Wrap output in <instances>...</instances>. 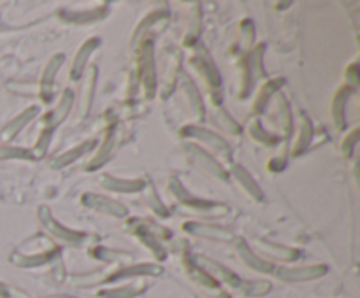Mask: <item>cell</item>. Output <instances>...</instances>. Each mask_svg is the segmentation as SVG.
<instances>
[{"label": "cell", "instance_id": "1", "mask_svg": "<svg viewBox=\"0 0 360 298\" xmlns=\"http://www.w3.org/2000/svg\"><path fill=\"white\" fill-rule=\"evenodd\" d=\"M169 191L173 193L174 198L180 202V209L188 214H199V216H208V217H222L229 212V207L225 203L211 202V200H202L197 196L192 195L183 182L178 177H171L169 181Z\"/></svg>", "mask_w": 360, "mask_h": 298}, {"label": "cell", "instance_id": "2", "mask_svg": "<svg viewBox=\"0 0 360 298\" xmlns=\"http://www.w3.org/2000/svg\"><path fill=\"white\" fill-rule=\"evenodd\" d=\"M37 214H39L41 224H43L48 231H50L51 237L58 238V241L64 242V244H67V245H71V248H79V245H83V244H86L88 241H92V237H88V235L83 233V231L71 230V228L64 226L60 221L55 219L53 212H51V209L48 205H41L39 212Z\"/></svg>", "mask_w": 360, "mask_h": 298}, {"label": "cell", "instance_id": "3", "mask_svg": "<svg viewBox=\"0 0 360 298\" xmlns=\"http://www.w3.org/2000/svg\"><path fill=\"white\" fill-rule=\"evenodd\" d=\"M36 242H41L39 251L34 252H18L15 251L11 255V263L16 266H23V269H34V266L46 265V263L53 262L55 258L60 256V248L53 244L44 235H36Z\"/></svg>", "mask_w": 360, "mask_h": 298}, {"label": "cell", "instance_id": "4", "mask_svg": "<svg viewBox=\"0 0 360 298\" xmlns=\"http://www.w3.org/2000/svg\"><path fill=\"white\" fill-rule=\"evenodd\" d=\"M138 79L145 88V97L153 98L156 91L155 58H153V42L145 41L138 49Z\"/></svg>", "mask_w": 360, "mask_h": 298}, {"label": "cell", "instance_id": "5", "mask_svg": "<svg viewBox=\"0 0 360 298\" xmlns=\"http://www.w3.org/2000/svg\"><path fill=\"white\" fill-rule=\"evenodd\" d=\"M264 49L265 46H257L253 51L248 53L246 60H244V74H243V86H241V98H246L250 95L251 88H253L255 77L264 74V67H262V60H264Z\"/></svg>", "mask_w": 360, "mask_h": 298}, {"label": "cell", "instance_id": "6", "mask_svg": "<svg viewBox=\"0 0 360 298\" xmlns=\"http://www.w3.org/2000/svg\"><path fill=\"white\" fill-rule=\"evenodd\" d=\"M81 203L85 207H88V209L107 214V216L118 217V219H124V217L128 216V209L124 203L107 198L104 195H97V193H85L81 196Z\"/></svg>", "mask_w": 360, "mask_h": 298}, {"label": "cell", "instance_id": "7", "mask_svg": "<svg viewBox=\"0 0 360 298\" xmlns=\"http://www.w3.org/2000/svg\"><path fill=\"white\" fill-rule=\"evenodd\" d=\"M185 151H187L188 156H190L192 160H194L195 163L202 168V170H206L208 174H211L213 177H216V179L229 181V172H227L225 168L220 165L218 160H215L211 154L206 153L202 147L195 146V144H185Z\"/></svg>", "mask_w": 360, "mask_h": 298}, {"label": "cell", "instance_id": "8", "mask_svg": "<svg viewBox=\"0 0 360 298\" xmlns=\"http://www.w3.org/2000/svg\"><path fill=\"white\" fill-rule=\"evenodd\" d=\"M181 135L183 137H190V139H197L201 142L208 144L211 149H215L216 153H220L222 156L229 158L230 156V144L227 142L223 137L216 135V133L209 132V130L202 128V126H195V125H188L181 128Z\"/></svg>", "mask_w": 360, "mask_h": 298}, {"label": "cell", "instance_id": "9", "mask_svg": "<svg viewBox=\"0 0 360 298\" xmlns=\"http://www.w3.org/2000/svg\"><path fill=\"white\" fill-rule=\"evenodd\" d=\"M192 262H194L197 266H201L206 273H209V276H211L215 280H218V283H225L232 287H239L241 283H243L237 273H234L232 270H229L227 266L220 265V263L215 262V259L206 258V256H194Z\"/></svg>", "mask_w": 360, "mask_h": 298}, {"label": "cell", "instance_id": "10", "mask_svg": "<svg viewBox=\"0 0 360 298\" xmlns=\"http://www.w3.org/2000/svg\"><path fill=\"white\" fill-rule=\"evenodd\" d=\"M328 272L327 265H309V266H299V269H286V266H279L274 269L276 276L281 280H288V283H300V280H313L318 277H324Z\"/></svg>", "mask_w": 360, "mask_h": 298}, {"label": "cell", "instance_id": "11", "mask_svg": "<svg viewBox=\"0 0 360 298\" xmlns=\"http://www.w3.org/2000/svg\"><path fill=\"white\" fill-rule=\"evenodd\" d=\"M183 230L188 233L195 235V237L209 238V241H218V242H232L234 233L227 228L216 226V224H206L199 223V221H188L183 224Z\"/></svg>", "mask_w": 360, "mask_h": 298}, {"label": "cell", "instance_id": "12", "mask_svg": "<svg viewBox=\"0 0 360 298\" xmlns=\"http://www.w3.org/2000/svg\"><path fill=\"white\" fill-rule=\"evenodd\" d=\"M162 272L164 266L156 265V263H138V265L124 266V269L109 273V276H106L104 283H116V280L132 279V277H156Z\"/></svg>", "mask_w": 360, "mask_h": 298}, {"label": "cell", "instance_id": "13", "mask_svg": "<svg viewBox=\"0 0 360 298\" xmlns=\"http://www.w3.org/2000/svg\"><path fill=\"white\" fill-rule=\"evenodd\" d=\"M65 62V55L58 53V55L51 56V60L48 62L46 69H44L43 77H41L39 83V95L43 98V102H51L53 98V84H55V77H57V72L60 70V67L64 65Z\"/></svg>", "mask_w": 360, "mask_h": 298}, {"label": "cell", "instance_id": "14", "mask_svg": "<svg viewBox=\"0 0 360 298\" xmlns=\"http://www.w3.org/2000/svg\"><path fill=\"white\" fill-rule=\"evenodd\" d=\"M72 105H74V93H72V90H65L64 93H62L60 100H58L57 107L53 109V111L50 112V114L44 118V128L46 132H55V128H57L58 125H60L62 121H64L65 118H67V114L71 112Z\"/></svg>", "mask_w": 360, "mask_h": 298}, {"label": "cell", "instance_id": "15", "mask_svg": "<svg viewBox=\"0 0 360 298\" xmlns=\"http://www.w3.org/2000/svg\"><path fill=\"white\" fill-rule=\"evenodd\" d=\"M99 182L104 188L114 193H138L142 191L148 184V181H145V179H120L106 174L100 175Z\"/></svg>", "mask_w": 360, "mask_h": 298}, {"label": "cell", "instance_id": "16", "mask_svg": "<svg viewBox=\"0 0 360 298\" xmlns=\"http://www.w3.org/2000/svg\"><path fill=\"white\" fill-rule=\"evenodd\" d=\"M236 251L237 255H239L241 262H243L244 265L250 266V269L257 270V272H262V273L274 272L276 266L272 265L271 262H265V259H262L260 256L255 255V252L250 249V245H248L243 238H237L236 241Z\"/></svg>", "mask_w": 360, "mask_h": 298}, {"label": "cell", "instance_id": "17", "mask_svg": "<svg viewBox=\"0 0 360 298\" xmlns=\"http://www.w3.org/2000/svg\"><path fill=\"white\" fill-rule=\"evenodd\" d=\"M192 63H194L195 69L206 77L209 86L220 88V84H222V76H220L218 69H216V65L213 63V60L209 58V55L204 49H199V51L195 53V56L192 58Z\"/></svg>", "mask_w": 360, "mask_h": 298}, {"label": "cell", "instance_id": "18", "mask_svg": "<svg viewBox=\"0 0 360 298\" xmlns=\"http://www.w3.org/2000/svg\"><path fill=\"white\" fill-rule=\"evenodd\" d=\"M114 147H116V121H113L109 125L102 146H100V149L97 151L95 158H93V160L86 165V168H88V170H97V168L102 167L104 163H107V160L113 156Z\"/></svg>", "mask_w": 360, "mask_h": 298}, {"label": "cell", "instance_id": "19", "mask_svg": "<svg viewBox=\"0 0 360 298\" xmlns=\"http://www.w3.org/2000/svg\"><path fill=\"white\" fill-rule=\"evenodd\" d=\"M37 114H39V107H37V105H30V107H27L25 111L20 112L15 119H11V121L2 128V132H0V139L4 140V142L13 140L16 135H18L20 130H22L25 125H29Z\"/></svg>", "mask_w": 360, "mask_h": 298}, {"label": "cell", "instance_id": "20", "mask_svg": "<svg viewBox=\"0 0 360 298\" xmlns=\"http://www.w3.org/2000/svg\"><path fill=\"white\" fill-rule=\"evenodd\" d=\"M128 230L134 235H146V237H153L156 241H167L171 238V231L167 228L160 226V224L153 223L148 219H131L127 224Z\"/></svg>", "mask_w": 360, "mask_h": 298}, {"label": "cell", "instance_id": "21", "mask_svg": "<svg viewBox=\"0 0 360 298\" xmlns=\"http://www.w3.org/2000/svg\"><path fill=\"white\" fill-rule=\"evenodd\" d=\"M230 174H232V177L243 186L244 191H246L251 198L257 200V202H262V200H264V193H262L260 186H258V182L251 177V174L243 167V165L232 163Z\"/></svg>", "mask_w": 360, "mask_h": 298}, {"label": "cell", "instance_id": "22", "mask_svg": "<svg viewBox=\"0 0 360 298\" xmlns=\"http://www.w3.org/2000/svg\"><path fill=\"white\" fill-rule=\"evenodd\" d=\"M99 46H100V39L93 37V39H90V41H86L85 44L79 48L78 55H76L74 62H72V69H71V79L72 81H78L79 77L83 76V72H85L86 63H88L90 56H92V53L95 51Z\"/></svg>", "mask_w": 360, "mask_h": 298}, {"label": "cell", "instance_id": "23", "mask_svg": "<svg viewBox=\"0 0 360 298\" xmlns=\"http://www.w3.org/2000/svg\"><path fill=\"white\" fill-rule=\"evenodd\" d=\"M353 90L352 86H342L339 88V91L335 93L334 100H332V118H334L335 128L342 130L346 125V102L352 97Z\"/></svg>", "mask_w": 360, "mask_h": 298}, {"label": "cell", "instance_id": "24", "mask_svg": "<svg viewBox=\"0 0 360 298\" xmlns=\"http://www.w3.org/2000/svg\"><path fill=\"white\" fill-rule=\"evenodd\" d=\"M93 147H95V140H86V142L79 144V146L72 147V149H69V151H65V153L58 154V156L51 158L50 167L55 168V170L67 167V165L74 163L79 156H83L85 153H88V151L93 149Z\"/></svg>", "mask_w": 360, "mask_h": 298}, {"label": "cell", "instance_id": "25", "mask_svg": "<svg viewBox=\"0 0 360 298\" xmlns=\"http://www.w3.org/2000/svg\"><path fill=\"white\" fill-rule=\"evenodd\" d=\"M181 90L185 91L188 98V104H190L192 112L197 119L204 118V102H202L201 93H199L197 86H195L194 81L187 76V74H181Z\"/></svg>", "mask_w": 360, "mask_h": 298}, {"label": "cell", "instance_id": "26", "mask_svg": "<svg viewBox=\"0 0 360 298\" xmlns=\"http://www.w3.org/2000/svg\"><path fill=\"white\" fill-rule=\"evenodd\" d=\"M255 244L258 245V249H260V251L264 252V255L271 256V258H276V259H285V262H293V259H297L300 256L299 249L285 248V245L274 244V242L260 241V238H257V241H255Z\"/></svg>", "mask_w": 360, "mask_h": 298}, {"label": "cell", "instance_id": "27", "mask_svg": "<svg viewBox=\"0 0 360 298\" xmlns=\"http://www.w3.org/2000/svg\"><path fill=\"white\" fill-rule=\"evenodd\" d=\"M107 14L106 7H99V9H88V11H60L62 20L69 21V23H95V21L104 20Z\"/></svg>", "mask_w": 360, "mask_h": 298}, {"label": "cell", "instance_id": "28", "mask_svg": "<svg viewBox=\"0 0 360 298\" xmlns=\"http://www.w3.org/2000/svg\"><path fill=\"white\" fill-rule=\"evenodd\" d=\"M188 272H190V277L199 284V286H202L206 291H209V293H211L213 298H215V291H216V294H225L222 291V287H220L218 280L213 279L209 273H206L204 270H202L201 266L195 265L194 262L190 263V269H188Z\"/></svg>", "mask_w": 360, "mask_h": 298}, {"label": "cell", "instance_id": "29", "mask_svg": "<svg viewBox=\"0 0 360 298\" xmlns=\"http://www.w3.org/2000/svg\"><path fill=\"white\" fill-rule=\"evenodd\" d=\"M285 84V79L283 77H278V79H271L267 83L262 84L260 91H258V97L253 104V111L255 112H264L265 111V105L269 104V100L272 98V95L278 93L279 88Z\"/></svg>", "mask_w": 360, "mask_h": 298}, {"label": "cell", "instance_id": "30", "mask_svg": "<svg viewBox=\"0 0 360 298\" xmlns=\"http://www.w3.org/2000/svg\"><path fill=\"white\" fill-rule=\"evenodd\" d=\"M146 291V284L139 283V284H125V286H118V287H111V290H102L99 291L100 298H134L139 297L141 293Z\"/></svg>", "mask_w": 360, "mask_h": 298}, {"label": "cell", "instance_id": "31", "mask_svg": "<svg viewBox=\"0 0 360 298\" xmlns=\"http://www.w3.org/2000/svg\"><path fill=\"white\" fill-rule=\"evenodd\" d=\"M180 60L181 55L180 53H174L173 56L167 62V72L164 74V90H162V97H167L171 91L174 90V86L178 84V72H180Z\"/></svg>", "mask_w": 360, "mask_h": 298}, {"label": "cell", "instance_id": "32", "mask_svg": "<svg viewBox=\"0 0 360 298\" xmlns=\"http://www.w3.org/2000/svg\"><path fill=\"white\" fill-rule=\"evenodd\" d=\"M313 135H314L313 123H311V119L307 118V116L302 114V125H300L299 139H297L295 146H293V151H292L293 156H299V154H302L304 151H307L311 140H313Z\"/></svg>", "mask_w": 360, "mask_h": 298}, {"label": "cell", "instance_id": "33", "mask_svg": "<svg viewBox=\"0 0 360 298\" xmlns=\"http://www.w3.org/2000/svg\"><path fill=\"white\" fill-rule=\"evenodd\" d=\"M95 79H97V67H92L86 76V83L83 86V104L81 111H79V118H86L90 112V105L93 102V90H95Z\"/></svg>", "mask_w": 360, "mask_h": 298}, {"label": "cell", "instance_id": "34", "mask_svg": "<svg viewBox=\"0 0 360 298\" xmlns=\"http://www.w3.org/2000/svg\"><path fill=\"white\" fill-rule=\"evenodd\" d=\"M276 114H278V121L285 132V137L292 133V114H290L288 102L281 93H276Z\"/></svg>", "mask_w": 360, "mask_h": 298}, {"label": "cell", "instance_id": "35", "mask_svg": "<svg viewBox=\"0 0 360 298\" xmlns=\"http://www.w3.org/2000/svg\"><path fill=\"white\" fill-rule=\"evenodd\" d=\"M213 119H215L216 125H218L222 130H225V132L236 133V135H239V133L243 132L239 126V123H237L236 119L229 114V112L223 111L222 107H218V105H215V111H213Z\"/></svg>", "mask_w": 360, "mask_h": 298}, {"label": "cell", "instance_id": "36", "mask_svg": "<svg viewBox=\"0 0 360 298\" xmlns=\"http://www.w3.org/2000/svg\"><path fill=\"white\" fill-rule=\"evenodd\" d=\"M167 20H169V11H155V13H152L148 18H145V20H142V23L139 25L138 30H135L134 39H139V35L146 34V32H148V28L155 27V25L166 27Z\"/></svg>", "mask_w": 360, "mask_h": 298}, {"label": "cell", "instance_id": "37", "mask_svg": "<svg viewBox=\"0 0 360 298\" xmlns=\"http://www.w3.org/2000/svg\"><path fill=\"white\" fill-rule=\"evenodd\" d=\"M248 130H250V135L253 137L255 140L264 144V146H276V144L279 142V137L274 135V133H269L267 130L262 126V123L257 121V119L250 123Z\"/></svg>", "mask_w": 360, "mask_h": 298}, {"label": "cell", "instance_id": "38", "mask_svg": "<svg viewBox=\"0 0 360 298\" xmlns=\"http://www.w3.org/2000/svg\"><path fill=\"white\" fill-rule=\"evenodd\" d=\"M142 191H145L146 203H148V207L153 210V212L156 214V216H160V217L169 216V210H167V207L162 203V200H160L159 193L155 191V188H153L152 182H148V184H146V188L142 189Z\"/></svg>", "mask_w": 360, "mask_h": 298}, {"label": "cell", "instance_id": "39", "mask_svg": "<svg viewBox=\"0 0 360 298\" xmlns=\"http://www.w3.org/2000/svg\"><path fill=\"white\" fill-rule=\"evenodd\" d=\"M92 255L95 256L97 259H100V262H109V263H120V262H125V259H132L131 252L118 251V249H111V248H95L92 251Z\"/></svg>", "mask_w": 360, "mask_h": 298}, {"label": "cell", "instance_id": "40", "mask_svg": "<svg viewBox=\"0 0 360 298\" xmlns=\"http://www.w3.org/2000/svg\"><path fill=\"white\" fill-rule=\"evenodd\" d=\"M239 290H243L248 297H262L271 291V283L267 280H250V283H241Z\"/></svg>", "mask_w": 360, "mask_h": 298}, {"label": "cell", "instance_id": "41", "mask_svg": "<svg viewBox=\"0 0 360 298\" xmlns=\"http://www.w3.org/2000/svg\"><path fill=\"white\" fill-rule=\"evenodd\" d=\"M0 160H34L32 151L23 147H0Z\"/></svg>", "mask_w": 360, "mask_h": 298}, {"label": "cell", "instance_id": "42", "mask_svg": "<svg viewBox=\"0 0 360 298\" xmlns=\"http://www.w3.org/2000/svg\"><path fill=\"white\" fill-rule=\"evenodd\" d=\"M139 241H141L142 244H145L153 255H155L156 259H166V249L162 248L160 241H156V238L153 237H146V235H139Z\"/></svg>", "mask_w": 360, "mask_h": 298}, {"label": "cell", "instance_id": "43", "mask_svg": "<svg viewBox=\"0 0 360 298\" xmlns=\"http://www.w3.org/2000/svg\"><path fill=\"white\" fill-rule=\"evenodd\" d=\"M36 88L39 90V86H36L34 83H22V81L8 83V90L16 95H36Z\"/></svg>", "mask_w": 360, "mask_h": 298}, {"label": "cell", "instance_id": "44", "mask_svg": "<svg viewBox=\"0 0 360 298\" xmlns=\"http://www.w3.org/2000/svg\"><path fill=\"white\" fill-rule=\"evenodd\" d=\"M359 130H353L349 135H346V140L342 142V154H345V156H352L353 147H355L356 140H359Z\"/></svg>", "mask_w": 360, "mask_h": 298}, {"label": "cell", "instance_id": "45", "mask_svg": "<svg viewBox=\"0 0 360 298\" xmlns=\"http://www.w3.org/2000/svg\"><path fill=\"white\" fill-rule=\"evenodd\" d=\"M241 30L244 34V46H250L251 41H253V25H251V21H243Z\"/></svg>", "mask_w": 360, "mask_h": 298}, {"label": "cell", "instance_id": "46", "mask_svg": "<svg viewBox=\"0 0 360 298\" xmlns=\"http://www.w3.org/2000/svg\"><path fill=\"white\" fill-rule=\"evenodd\" d=\"M356 70H359L356 63H353V65L346 70V77H348V81H349L348 86H352V88H355L356 84H359V74H356Z\"/></svg>", "mask_w": 360, "mask_h": 298}, {"label": "cell", "instance_id": "47", "mask_svg": "<svg viewBox=\"0 0 360 298\" xmlns=\"http://www.w3.org/2000/svg\"><path fill=\"white\" fill-rule=\"evenodd\" d=\"M0 297H9V287L0 284Z\"/></svg>", "mask_w": 360, "mask_h": 298}, {"label": "cell", "instance_id": "48", "mask_svg": "<svg viewBox=\"0 0 360 298\" xmlns=\"http://www.w3.org/2000/svg\"><path fill=\"white\" fill-rule=\"evenodd\" d=\"M44 298H74V297H65V294H53V297H44Z\"/></svg>", "mask_w": 360, "mask_h": 298}]
</instances>
